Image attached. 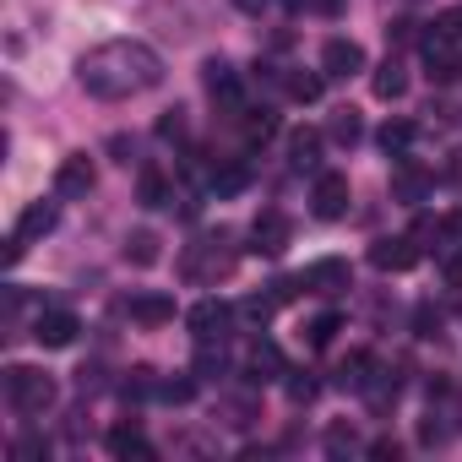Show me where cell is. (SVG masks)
<instances>
[{"label": "cell", "instance_id": "obj_27", "mask_svg": "<svg viewBox=\"0 0 462 462\" xmlns=\"http://www.w3.org/2000/svg\"><path fill=\"white\" fill-rule=\"evenodd\" d=\"M283 392H289V402H300V408H305V402H316V397H321V381H316L310 370H289Z\"/></svg>", "mask_w": 462, "mask_h": 462}, {"label": "cell", "instance_id": "obj_23", "mask_svg": "<svg viewBox=\"0 0 462 462\" xmlns=\"http://www.w3.org/2000/svg\"><path fill=\"white\" fill-rule=\"evenodd\" d=\"M240 125H245V142H251V147L278 136V115H273L267 104H262V109H245V115H240Z\"/></svg>", "mask_w": 462, "mask_h": 462}, {"label": "cell", "instance_id": "obj_26", "mask_svg": "<svg viewBox=\"0 0 462 462\" xmlns=\"http://www.w3.org/2000/svg\"><path fill=\"white\" fill-rule=\"evenodd\" d=\"M337 332H343V316H337V310H321V316L305 327V343H310V348H327Z\"/></svg>", "mask_w": 462, "mask_h": 462}, {"label": "cell", "instance_id": "obj_15", "mask_svg": "<svg viewBox=\"0 0 462 462\" xmlns=\"http://www.w3.org/2000/svg\"><path fill=\"white\" fill-rule=\"evenodd\" d=\"M278 375H289V365H283L278 343H256V348H251V359H245V381H251V386H262V381H278Z\"/></svg>", "mask_w": 462, "mask_h": 462}, {"label": "cell", "instance_id": "obj_10", "mask_svg": "<svg viewBox=\"0 0 462 462\" xmlns=\"http://www.w3.org/2000/svg\"><path fill=\"white\" fill-rule=\"evenodd\" d=\"M93 180H98L93 158H88V152H71V158H60V169H55V196H88Z\"/></svg>", "mask_w": 462, "mask_h": 462}, {"label": "cell", "instance_id": "obj_7", "mask_svg": "<svg viewBox=\"0 0 462 462\" xmlns=\"http://www.w3.org/2000/svg\"><path fill=\"white\" fill-rule=\"evenodd\" d=\"M77 332H82V321L71 310H39V321H33V343L39 348H71Z\"/></svg>", "mask_w": 462, "mask_h": 462}, {"label": "cell", "instance_id": "obj_21", "mask_svg": "<svg viewBox=\"0 0 462 462\" xmlns=\"http://www.w3.org/2000/svg\"><path fill=\"white\" fill-rule=\"evenodd\" d=\"M321 88H327V71H289V77H283V93H289L294 104H316Z\"/></svg>", "mask_w": 462, "mask_h": 462}, {"label": "cell", "instance_id": "obj_22", "mask_svg": "<svg viewBox=\"0 0 462 462\" xmlns=\"http://www.w3.org/2000/svg\"><path fill=\"white\" fill-rule=\"evenodd\" d=\"M207 185H212L217 196H240V190L251 185V169H245V163H223V158H217V169H212V180H207Z\"/></svg>", "mask_w": 462, "mask_h": 462}, {"label": "cell", "instance_id": "obj_5", "mask_svg": "<svg viewBox=\"0 0 462 462\" xmlns=\"http://www.w3.org/2000/svg\"><path fill=\"white\" fill-rule=\"evenodd\" d=\"M300 283H305V294L332 300V294H343V289L354 283V267H348L343 256H321V262H310V267L300 273Z\"/></svg>", "mask_w": 462, "mask_h": 462}, {"label": "cell", "instance_id": "obj_16", "mask_svg": "<svg viewBox=\"0 0 462 462\" xmlns=\"http://www.w3.org/2000/svg\"><path fill=\"white\" fill-rule=\"evenodd\" d=\"M55 217H60V207H55V201H28V207H23V217H17V240L28 245V240L50 235V228H55Z\"/></svg>", "mask_w": 462, "mask_h": 462}, {"label": "cell", "instance_id": "obj_28", "mask_svg": "<svg viewBox=\"0 0 462 462\" xmlns=\"http://www.w3.org/2000/svg\"><path fill=\"white\" fill-rule=\"evenodd\" d=\"M327 136H332V142H343V147H354V142L365 136V125H359V115H354V109H337V115H332V125H327Z\"/></svg>", "mask_w": 462, "mask_h": 462}, {"label": "cell", "instance_id": "obj_36", "mask_svg": "<svg viewBox=\"0 0 462 462\" xmlns=\"http://www.w3.org/2000/svg\"><path fill=\"white\" fill-rule=\"evenodd\" d=\"M440 273H446V283H451V289H462V245L440 256Z\"/></svg>", "mask_w": 462, "mask_h": 462}, {"label": "cell", "instance_id": "obj_19", "mask_svg": "<svg viewBox=\"0 0 462 462\" xmlns=\"http://www.w3.org/2000/svg\"><path fill=\"white\" fill-rule=\"evenodd\" d=\"M370 370H375V359H370L365 348H354V354L337 365V375H332V381H337L343 392H370Z\"/></svg>", "mask_w": 462, "mask_h": 462}, {"label": "cell", "instance_id": "obj_17", "mask_svg": "<svg viewBox=\"0 0 462 462\" xmlns=\"http://www.w3.org/2000/svg\"><path fill=\"white\" fill-rule=\"evenodd\" d=\"M370 93H375L381 104H397V98L408 93V71H402V66H397L392 55H386V60L375 66V77H370Z\"/></svg>", "mask_w": 462, "mask_h": 462}, {"label": "cell", "instance_id": "obj_39", "mask_svg": "<svg viewBox=\"0 0 462 462\" xmlns=\"http://www.w3.org/2000/svg\"><path fill=\"white\" fill-rule=\"evenodd\" d=\"M419 440H424V446H435V440H446V430H440L435 419H424V424H419Z\"/></svg>", "mask_w": 462, "mask_h": 462}, {"label": "cell", "instance_id": "obj_11", "mask_svg": "<svg viewBox=\"0 0 462 462\" xmlns=\"http://www.w3.org/2000/svg\"><path fill=\"white\" fill-rule=\"evenodd\" d=\"M201 88H207L223 109H240V77H235V66H228V60H207V66H201Z\"/></svg>", "mask_w": 462, "mask_h": 462}, {"label": "cell", "instance_id": "obj_40", "mask_svg": "<svg viewBox=\"0 0 462 462\" xmlns=\"http://www.w3.org/2000/svg\"><path fill=\"white\" fill-rule=\"evenodd\" d=\"M44 451H50L44 440H23V446H17V457H23V462H28V457H44Z\"/></svg>", "mask_w": 462, "mask_h": 462}, {"label": "cell", "instance_id": "obj_25", "mask_svg": "<svg viewBox=\"0 0 462 462\" xmlns=\"http://www.w3.org/2000/svg\"><path fill=\"white\" fill-rule=\"evenodd\" d=\"M125 262L131 267H152L158 262V235H152V228H136V235L125 240Z\"/></svg>", "mask_w": 462, "mask_h": 462}, {"label": "cell", "instance_id": "obj_29", "mask_svg": "<svg viewBox=\"0 0 462 462\" xmlns=\"http://www.w3.org/2000/svg\"><path fill=\"white\" fill-rule=\"evenodd\" d=\"M278 310V300L273 294H251V300H240V316L245 321H256V327H267V316Z\"/></svg>", "mask_w": 462, "mask_h": 462}, {"label": "cell", "instance_id": "obj_2", "mask_svg": "<svg viewBox=\"0 0 462 462\" xmlns=\"http://www.w3.org/2000/svg\"><path fill=\"white\" fill-rule=\"evenodd\" d=\"M6 397H12L17 413H44L55 402V381L44 370H33V365H12L6 370Z\"/></svg>", "mask_w": 462, "mask_h": 462}, {"label": "cell", "instance_id": "obj_13", "mask_svg": "<svg viewBox=\"0 0 462 462\" xmlns=\"http://www.w3.org/2000/svg\"><path fill=\"white\" fill-rule=\"evenodd\" d=\"M104 446H109V457H120V462H147V457H152V446H147V435H142L136 419H131V424H115V430L104 435Z\"/></svg>", "mask_w": 462, "mask_h": 462}, {"label": "cell", "instance_id": "obj_4", "mask_svg": "<svg viewBox=\"0 0 462 462\" xmlns=\"http://www.w3.org/2000/svg\"><path fill=\"white\" fill-rule=\"evenodd\" d=\"M289 245H294V223H289V212L267 207V212L251 223V251H256V256H283Z\"/></svg>", "mask_w": 462, "mask_h": 462}, {"label": "cell", "instance_id": "obj_8", "mask_svg": "<svg viewBox=\"0 0 462 462\" xmlns=\"http://www.w3.org/2000/svg\"><path fill=\"white\" fill-rule=\"evenodd\" d=\"M321 71H327L332 82L359 77V71H365V50H359L354 39H327V50H321Z\"/></svg>", "mask_w": 462, "mask_h": 462}, {"label": "cell", "instance_id": "obj_30", "mask_svg": "<svg viewBox=\"0 0 462 462\" xmlns=\"http://www.w3.org/2000/svg\"><path fill=\"white\" fill-rule=\"evenodd\" d=\"M158 397H163V402H190V397H196V381H190V375H174V381H158Z\"/></svg>", "mask_w": 462, "mask_h": 462}, {"label": "cell", "instance_id": "obj_35", "mask_svg": "<svg viewBox=\"0 0 462 462\" xmlns=\"http://www.w3.org/2000/svg\"><path fill=\"white\" fill-rule=\"evenodd\" d=\"M424 33H435V39H451V44H457V39H462V12H446V17H440V23H430Z\"/></svg>", "mask_w": 462, "mask_h": 462}, {"label": "cell", "instance_id": "obj_41", "mask_svg": "<svg viewBox=\"0 0 462 462\" xmlns=\"http://www.w3.org/2000/svg\"><path fill=\"white\" fill-rule=\"evenodd\" d=\"M446 180H451V185H462V147L451 152V163H446Z\"/></svg>", "mask_w": 462, "mask_h": 462}, {"label": "cell", "instance_id": "obj_9", "mask_svg": "<svg viewBox=\"0 0 462 462\" xmlns=\"http://www.w3.org/2000/svg\"><path fill=\"white\" fill-rule=\"evenodd\" d=\"M228 316H235V310H228L223 300H201V305H190L185 327H190V337H196V343H217V337H223V327H228Z\"/></svg>", "mask_w": 462, "mask_h": 462}, {"label": "cell", "instance_id": "obj_37", "mask_svg": "<svg viewBox=\"0 0 462 462\" xmlns=\"http://www.w3.org/2000/svg\"><path fill=\"white\" fill-rule=\"evenodd\" d=\"M397 451H402V446H397L392 435H381V440H370V457H375V462H397Z\"/></svg>", "mask_w": 462, "mask_h": 462}, {"label": "cell", "instance_id": "obj_12", "mask_svg": "<svg viewBox=\"0 0 462 462\" xmlns=\"http://www.w3.org/2000/svg\"><path fill=\"white\" fill-rule=\"evenodd\" d=\"M430 185H435V174H430V169H419L413 158H402V163L392 169V196H397V201H408V207H413V201H424V196H430Z\"/></svg>", "mask_w": 462, "mask_h": 462}, {"label": "cell", "instance_id": "obj_31", "mask_svg": "<svg viewBox=\"0 0 462 462\" xmlns=\"http://www.w3.org/2000/svg\"><path fill=\"white\" fill-rule=\"evenodd\" d=\"M190 136V125H185V115L180 109H169L163 120H158V142H185Z\"/></svg>", "mask_w": 462, "mask_h": 462}, {"label": "cell", "instance_id": "obj_38", "mask_svg": "<svg viewBox=\"0 0 462 462\" xmlns=\"http://www.w3.org/2000/svg\"><path fill=\"white\" fill-rule=\"evenodd\" d=\"M196 375H201V381L223 375V354H201V359H196Z\"/></svg>", "mask_w": 462, "mask_h": 462}, {"label": "cell", "instance_id": "obj_44", "mask_svg": "<svg viewBox=\"0 0 462 462\" xmlns=\"http://www.w3.org/2000/svg\"><path fill=\"white\" fill-rule=\"evenodd\" d=\"M446 235H457V240H462V212H457V217L446 223Z\"/></svg>", "mask_w": 462, "mask_h": 462}, {"label": "cell", "instance_id": "obj_24", "mask_svg": "<svg viewBox=\"0 0 462 462\" xmlns=\"http://www.w3.org/2000/svg\"><path fill=\"white\" fill-rule=\"evenodd\" d=\"M413 136H419V125H413V120H386V125H381V136H375V142H381V147H386V152H392V158H402V152H408V147H413Z\"/></svg>", "mask_w": 462, "mask_h": 462}, {"label": "cell", "instance_id": "obj_1", "mask_svg": "<svg viewBox=\"0 0 462 462\" xmlns=\"http://www.w3.org/2000/svg\"><path fill=\"white\" fill-rule=\"evenodd\" d=\"M77 82L93 98H131V93H147L163 82V60L142 39H109L77 60Z\"/></svg>", "mask_w": 462, "mask_h": 462}, {"label": "cell", "instance_id": "obj_32", "mask_svg": "<svg viewBox=\"0 0 462 462\" xmlns=\"http://www.w3.org/2000/svg\"><path fill=\"white\" fill-rule=\"evenodd\" d=\"M354 446H359L354 424H332V430H327V451H332V457H343V451H354Z\"/></svg>", "mask_w": 462, "mask_h": 462}, {"label": "cell", "instance_id": "obj_18", "mask_svg": "<svg viewBox=\"0 0 462 462\" xmlns=\"http://www.w3.org/2000/svg\"><path fill=\"white\" fill-rule=\"evenodd\" d=\"M131 321L136 327H169L174 321V300L169 294H136L131 300Z\"/></svg>", "mask_w": 462, "mask_h": 462}, {"label": "cell", "instance_id": "obj_6", "mask_svg": "<svg viewBox=\"0 0 462 462\" xmlns=\"http://www.w3.org/2000/svg\"><path fill=\"white\" fill-rule=\"evenodd\" d=\"M419 256H424V245L413 235H392V240L370 245V267L375 273H408V267H419Z\"/></svg>", "mask_w": 462, "mask_h": 462}, {"label": "cell", "instance_id": "obj_42", "mask_svg": "<svg viewBox=\"0 0 462 462\" xmlns=\"http://www.w3.org/2000/svg\"><path fill=\"white\" fill-rule=\"evenodd\" d=\"M310 6H316L321 17H337V12H343V0H310Z\"/></svg>", "mask_w": 462, "mask_h": 462}, {"label": "cell", "instance_id": "obj_33", "mask_svg": "<svg viewBox=\"0 0 462 462\" xmlns=\"http://www.w3.org/2000/svg\"><path fill=\"white\" fill-rule=\"evenodd\" d=\"M440 332V310L435 305H419L413 310V337H435Z\"/></svg>", "mask_w": 462, "mask_h": 462}, {"label": "cell", "instance_id": "obj_34", "mask_svg": "<svg viewBox=\"0 0 462 462\" xmlns=\"http://www.w3.org/2000/svg\"><path fill=\"white\" fill-rule=\"evenodd\" d=\"M125 397H158V381H152V370H131V381L120 386Z\"/></svg>", "mask_w": 462, "mask_h": 462}, {"label": "cell", "instance_id": "obj_3", "mask_svg": "<svg viewBox=\"0 0 462 462\" xmlns=\"http://www.w3.org/2000/svg\"><path fill=\"white\" fill-rule=\"evenodd\" d=\"M348 201H354L348 174L321 169V174H316V185H310V212H316L321 223H337V217H348Z\"/></svg>", "mask_w": 462, "mask_h": 462}, {"label": "cell", "instance_id": "obj_20", "mask_svg": "<svg viewBox=\"0 0 462 462\" xmlns=\"http://www.w3.org/2000/svg\"><path fill=\"white\" fill-rule=\"evenodd\" d=\"M136 201H142V207H169V201H174L169 174H163V169H142V180H136Z\"/></svg>", "mask_w": 462, "mask_h": 462}, {"label": "cell", "instance_id": "obj_14", "mask_svg": "<svg viewBox=\"0 0 462 462\" xmlns=\"http://www.w3.org/2000/svg\"><path fill=\"white\" fill-rule=\"evenodd\" d=\"M321 142H327V136H321V131H310V125H305V131H294V136H289V169H300V174H305V169H310V174H321Z\"/></svg>", "mask_w": 462, "mask_h": 462}, {"label": "cell", "instance_id": "obj_43", "mask_svg": "<svg viewBox=\"0 0 462 462\" xmlns=\"http://www.w3.org/2000/svg\"><path fill=\"white\" fill-rule=\"evenodd\" d=\"M235 6H240V12H251V17H262V6H267V0H235Z\"/></svg>", "mask_w": 462, "mask_h": 462}]
</instances>
